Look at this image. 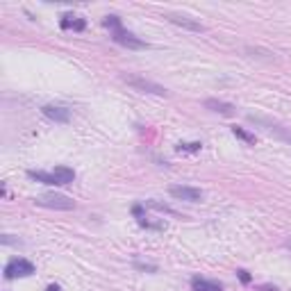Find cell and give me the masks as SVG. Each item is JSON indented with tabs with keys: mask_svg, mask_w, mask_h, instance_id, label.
<instances>
[{
	"mask_svg": "<svg viewBox=\"0 0 291 291\" xmlns=\"http://www.w3.org/2000/svg\"><path fill=\"white\" fill-rule=\"evenodd\" d=\"M35 205L46 207V210H60V212H71L75 210V200H71L64 193H41V196L35 198Z\"/></svg>",
	"mask_w": 291,
	"mask_h": 291,
	"instance_id": "obj_1",
	"label": "cell"
},
{
	"mask_svg": "<svg viewBox=\"0 0 291 291\" xmlns=\"http://www.w3.org/2000/svg\"><path fill=\"white\" fill-rule=\"evenodd\" d=\"M168 193L178 200H187V202H200L202 200V191L196 187H184V184H173L168 187Z\"/></svg>",
	"mask_w": 291,
	"mask_h": 291,
	"instance_id": "obj_6",
	"label": "cell"
},
{
	"mask_svg": "<svg viewBox=\"0 0 291 291\" xmlns=\"http://www.w3.org/2000/svg\"><path fill=\"white\" fill-rule=\"evenodd\" d=\"M0 241H3L5 246H18V244H21V241H18V239H14L12 235H3V237H0Z\"/></svg>",
	"mask_w": 291,
	"mask_h": 291,
	"instance_id": "obj_18",
	"label": "cell"
},
{
	"mask_svg": "<svg viewBox=\"0 0 291 291\" xmlns=\"http://www.w3.org/2000/svg\"><path fill=\"white\" fill-rule=\"evenodd\" d=\"M166 18L173 23V25H180L184 30H191V32H205V25L189 16H180V14H166Z\"/></svg>",
	"mask_w": 291,
	"mask_h": 291,
	"instance_id": "obj_7",
	"label": "cell"
},
{
	"mask_svg": "<svg viewBox=\"0 0 291 291\" xmlns=\"http://www.w3.org/2000/svg\"><path fill=\"white\" fill-rule=\"evenodd\" d=\"M46 291H60V287H57V284H50V287H48Z\"/></svg>",
	"mask_w": 291,
	"mask_h": 291,
	"instance_id": "obj_21",
	"label": "cell"
},
{
	"mask_svg": "<svg viewBox=\"0 0 291 291\" xmlns=\"http://www.w3.org/2000/svg\"><path fill=\"white\" fill-rule=\"evenodd\" d=\"M202 148L200 141H193V143H178V153H198Z\"/></svg>",
	"mask_w": 291,
	"mask_h": 291,
	"instance_id": "obj_16",
	"label": "cell"
},
{
	"mask_svg": "<svg viewBox=\"0 0 291 291\" xmlns=\"http://www.w3.org/2000/svg\"><path fill=\"white\" fill-rule=\"evenodd\" d=\"M103 25L109 27L111 32H116V30H121V18H119V16H105Z\"/></svg>",
	"mask_w": 291,
	"mask_h": 291,
	"instance_id": "obj_17",
	"label": "cell"
},
{
	"mask_svg": "<svg viewBox=\"0 0 291 291\" xmlns=\"http://www.w3.org/2000/svg\"><path fill=\"white\" fill-rule=\"evenodd\" d=\"M35 273V264L23 257H14V259L7 261L5 266V278L7 280H16V278H27V275Z\"/></svg>",
	"mask_w": 291,
	"mask_h": 291,
	"instance_id": "obj_3",
	"label": "cell"
},
{
	"mask_svg": "<svg viewBox=\"0 0 291 291\" xmlns=\"http://www.w3.org/2000/svg\"><path fill=\"white\" fill-rule=\"evenodd\" d=\"M237 275H239V280H241V282H250V275H248V271H244V269H241V271H237Z\"/></svg>",
	"mask_w": 291,
	"mask_h": 291,
	"instance_id": "obj_19",
	"label": "cell"
},
{
	"mask_svg": "<svg viewBox=\"0 0 291 291\" xmlns=\"http://www.w3.org/2000/svg\"><path fill=\"white\" fill-rule=\"evenodd\" d=\"M123 82H125V84H130L132 89L141 91V94L164 96V98L168 96V89H166V86L157 84V82H153V80H146V77H141V75H130V73H125V75H123Z\"/></svg>",
	"mask_w": 291,
	"mask_h": 291,
	"instance_id": "obj_2",
	"label": "cell"
},
{
	"mask_svg": "<svg viewBox=\"0 0 291 291\" xmlns=\"http://www.w3.org/2000/svg\"><path fill=\"white\" fill-rule=\"evenodd\" d=\"M27 178L30 180H37V182H43V184H57V178L50 173H43V171H27Z\"/></svg>",
	"mask_w": 291,
	"mask_h": 291,
	"instance_id": "obj_13",
	"label": "cell"
},
{
	"mask_svg": "<svg viewBox=\"0 0 291 291\" xmlns=\"http://www.w3.org/2000/svg\"><path fill=\"white\" fill-rule=\"evenodd\" d=\"M248 121H253V123H255V125H259V128L264 130V132L273 134V137H275V139H280V141L291 143V128H282V125L273 123V121H266V119H261V116H253V114L248 116Z\"/></svg>",
	"mask_w": 291,
	"mask_h": 291,
	"instance_id": "obj_4",
	"label": "cell"
},
{
	"mask_svg": "<svg viewBox=\"0 0 291 291\" xmlns=\"http://www.w3.org/2000/svg\"><path fill=\"white\" fill-rule=\"evenodd\" d=\"M259 291H278V287H271V284H261Z\"/></svg>",
	"mask_w": 291,
	"mask_h": 291,
	"instance_id": "obj_20",
	"label": "cell"
},
{
	"mask_svg": "<svg viewBox=\"0 0 291 291\" xmlns=\"http://www.w3.org/2000/svg\"><path fill=\"white\" fill-rule=\"evenodd\" d=\"M143 205H146V207H150V210H155V212H162V214H171V216H176V210H171V207L164 205V202H157V200H146Z\"/></svg>",
	"mask_w": 291,
	"mask_h": 291,
	"instance_id": "obj_14",
	"label": "cell"
},
{
	"mask_svg": "<svg viewBox=\"0 0 291 291\" xmlns=\"http://www.w3.org/2000/svg\"><path fill=\"white\" fill-rule=\"evenodd\" d=\"M205 107L210 111H216V114H223V116H232V114H235V105L223 103V100H216V98H207Z\"/></svg>",
	"mask_w": 291,
	"mask_h": 291,
	"instance_id": "obj_9",
	"label": "cell"
},
{
	"mask_svg": "<svg viewBox=\"0 0 291 291\" xmlns=\"http://www.w3.org/2000/svg\"><path fill=\"white\" fill-rule=\"evenodd\" d=\"M52 176L57 178V184H71L75 180V171L69 166H57L55 171H52Z\"/></svg>",
	"mask_w": 291,
	"mask_h": 291,
	"instance_id": "obj_11",
	"label": "cell"
},
{
	"mask_svg": "<svg viewBox=\"0 0 291 291\" xmlns=\"http://www.w3.org/2000/svg\"><path fill=\"white\" fill-rule=\"evenodd\" d=\"M284 246H287V248L291 250V239H287V244H284Z\"/></svg>",
	"mask_w": 291,
	"mask_h": 291,
	"instance_id": "obj_22",
	"label": "cell"
},
{
	"mask_svg": "<svg viewBox=\"0 0 291 291\" xmlns=\"http://www.w3.org/2000/svg\"><path fill=\"white\" fill-rule=\"evenodd\" d=\"M232 134H235V137H239L241 141H246V143H255V134H250V132H246L244 128H232Z\"/></svg>",
	"mask_w": 291,
	"mask_h": 291,
	"instance_id": "obj_15",
	"label": "cell"
},
{
	"mask_svg": "<svg viewBox=\"0 0 291 291\" xmlns=\"http://www.w3.org/2000/svg\"><path fill=\"white\" fill-rule=\"evenodd\" d=\"M111 39H114L119 46L128 48V50H143V48H148V43H146L143 39H139L137 35H132V32H128V30H123V27L111 32Z\"/></svg>",
	"mask_w": 291,
	"mask_h": 291,
	"instance_id": "obj_5",
	"label": "cell"
},
{
	"mask_svg": "<svg viewBox=\"0 0 291 291\" xmlns=\"http://www.w3.org/2000/svg\"><path fill=\"white\" fill-rule=\"evenodd\" d=\"M43 114H46L50 121H55V123H69L71 121V109L62 107V105H46V107H43Z\"/></svg>",
	"mask_w": 291,
	"mask_h": 291,
	"instance_id": "obj_8",
	"label": "cell"
},
{
	"mask_svg": "<svg viewBox=\"0 0 291 291\" xmlns=\"http://www.w3.org/2000/svg\"><path fill=\"white\" fill-rule=\"evenodd\" d=\"M62 27H64V30H84V21L73 16V14H66V16L62 18Z\"/></svg>",
	"mask_w": 291,
	"mask_h": 291,
	"instance_id": "obj_12",
	"label": "cell"
},
{
	"mask_svg": "<svg viewBox=\"0 0 291 291\" xmlns=\"http://www.w3.org/2000/svg\"><path fill=\"white\" fill-rule=\"evenodd\" d=\"M191 289L193 291H223V284L221 282H214V280H205L200 275L191 280Z\"/></svg>",
	"mask_w": 291,
	"mask_h": 291,
	"instance_id": "obj_10",
	"label": "cell"
}]
</instances>
